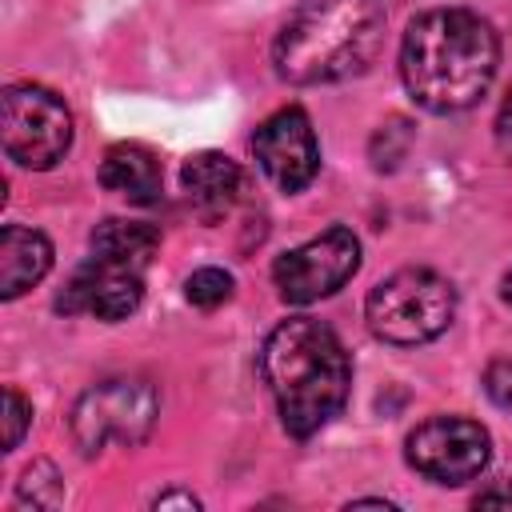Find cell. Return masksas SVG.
I'll list each match as a JSON object with an SVG mask.
<instances>
[{
	"label": "cell",
	"instance_id": "cell-1",
	"mask_svg": "<svg viewBox=\"0 0 512 512\" xmlns=\"http://www.w3.org/2000/svg\"><path fill=\"white\" fill-rule=\"evenodd\" d=\"M500 60V40L488 20L468 8H432L416 16L400 44V76L408 96L428 112L472 108Z\"/></svg>",
	"mask_w": 512,
	"mask_h": 512
},
{
	"label": "cell",
	"instance_id": "cell-8",
	"mask_svg": "<svg viewBox=\"0 0 512 512\" xmlns=\"http://www.w3.org/2000/svg\"><path fill=\"white\" fill-rule=\"evenodd\" d=\"M492 456V440L476 420L464 416H432L408 436V464L436 484H468L484 472Z\"/></svg>",
	"mask_w": 512,
	"mask_h": 512
},
{
	"label": "cell",
	"instance_id": "cell-17",
	"mask_svg": "<svg viewBox=\"0 0 512 512\" xmlns=\"http://www.w3.org/2000/svg\"><path fill=\"white\" fill-rule=\"evenodd\" d=\"M28 420H32V404L16 388H4V448H16L24 440Z\"/></svg>",
	"mask_w": 512,
	"mask_h": 512
},
{
	"label": "cell",
	"instance_id": "cell-19",
	"mask_svg": "<svg viewBox=\"0 0 512 512\" xmlns=\"http://www.w3.org/2000/svg\"><path fill=\"white\" fill-rule=\"evenodd\" d=\"M152 508H200V500L192 492H160L152 500Z\"/></svg>",
	"mask_w": 512,
	"mask_h": 512
},
{
	"label": "cell",
	"instance_id": "cell-5",
	"mask_svg": "<svg viewBox=\"0 0 512 512\" xmlns=\"http://www.w3.org/2000/svg\"><path fill=\"white\" fill-rule=\"evenodd\" d=\"M156 412H160V400H156V388L148 380L116 376V380L92 384L76 400L72 436L88 456L108 448V444L136 448V444L148 440V432L156 424Z\"/></svg>",
	"mask_w": 512,
	"mask_h": 512
},
{
	"label": "cell",
	"instance_id": "cell-13",
	"mask_svg": "<svg viewBox=\"0 0 512 512\" xmlns=\"http://www.w3.org/2000/svg\"><path fill=\"white\" fill-rule=\"evenodd\" d=\"M100 184L136 204H152L160 196V160L140 144H112L100 160Z\"/></svg>",
	"mask_w": 512,
	"mask_h": 512
},
{
	"label": "cell",
	"instance_id": "cell-15",
	"mask_svg": "<svg viewBox=\"0 0 512 512\" xmlns=\"http://www.w3.org/2000/svg\"><path fill=\"white\" fill-rule=\"evenodd\" d=\"M20 500L32 508H56L60 504V476L48 460H36L32 468H24L20 476Z\"/></svg>",
	"mask_w": 512,
	"mask_h": 512
},
{
	"label": "cell",
	"instance_id": "cell-20",
	"mask_svg": "<svg viewBox=\"0 0 512 512\" xmlns=\"http://www.w3.org/2000/svg\"><path fill=\"white\" fill-rule=\"evenodd\" d=\"M496 136H500L504 144H512V88H508V96H504V104H500V116H496Z\"/></svg>",
	"mask_w": 512,
	"mask_h": 512
},
{
	"label": "cell",
	"instance_id": "cell-10",
	"mask_svg": "<svg viewBox=\"0 0 512 512\" xmlns=\"http://www.w3.org/2000/svg\"><path fill=\"white\" fill-rule=\"evenodd\" d=\"M144 300V280L136 268L108 264L92 256L84 268L72 272L64 292L56 296V308L68 316H96V320H124L140 308Z\"/></svg>",
	"mask_w": 512,
	"mask_h": 512
},
{
	"label": "cell",
	"instance_id": "cell-12",
	"mask_svg": "<svg viewBox=\"0 0 512 512\" xmlns=\"http://www.w3.org/2000/svg\"><path fill=\"white\" fill-rule=\"evenodd\" d=\"M48 268H52V244L44 232L24 224L0 228V296L4 300H16L32 284H40Z\"/></svg>",
	"mask_w": 512,
	"mask_h": 512
},
{
	"label": "cell",
	"instance_id": "cell-22",
	"mask_svg": "<svg viewBox=\"0 0 512 512\" xmlns=\"http://www.w3.org/2000/svg\"><path fill=\"white\" fill-rule=\"evenodd\" d=\"M504 300H508V304H512V272H508V276H504Z\"/></svg>",
	"mask_w": 512,
	"mask_h": 512
},
{
	"label": "cell",
	"instance_id": "cell-6",
	"mask_svg": "<svg viewBox=\"0 0 512 512\" xmlns=\"http://www.w3.org/2000/svg\"><path fill=\"white\" fill-rule=\"evenodd\" d=\"M0 136L8 160L44 172L72 144V112L52 88L8 84L0 96Z\"/></svg>",
	"mask_w": 512,
	"mask_h": 512
},
{
	"label": "cell",
	"instance_id": "cell-9",
	"mask_svg": "<svg viewBox=\"0 0 512 512\" xmlns=\"http://www.w3.org/2000/svg\"><path fill=\"white\" fill-rule=\"evenodd\" d=\"M252 152L264 168V176L280 188V192H300L312 184L316 168H320V148H316V132L312 120L300 108H280L272 112L256 136H252Z\"/></svg>",
	"mask_w": 512,
	"mask_h": 512
},
{
	"label": "cell",
	"instance_id": "cell-2",
	"mask_svg": "<svg viewBox=\"0 0 512 512\" xmlns=\"http://www.w3.org/2000/svg\"><path fill=\"white\" fill-rule=\"evenodd\" d=\"M260 372L284 432L300 440L320 432L344 408L352 384V364L340 336L312 316H292L268 332Z\"/></svg>",
	"mask_w": 512,
	"mask_h": 512
},
{
	"label": "cell",
	"instance_id": "cell-11",
	"mask_svg": "<svg viewBox=\"0 0 512 512\" xmlns=\"http://www.w3.org/2000/svg\"><path fill=\"white\" fill-rule=\"evenodd\" d=\"M180 180H184V192H188L196 216L208 220V224L232 212V204L240 196V184H244L240 164L232 156H224V152H196V156H188Z\"/></svg>",
	"mask_w": 512,
	"mask_h": 512
},
{
	"label": "cell",
	"instance_id": "cell-4",
	"mask_svg": "<svg viewBox=\"0 0 512 512\" xmlns=\"http://www.w3.org/2000/svg\"><path fill=\"white\" fill-rule=\"evenodd\" d=\"M368 328L400 348L436 340L456 316V288L432 268H400L368 296Z\"/></svg>",
	"mask_w": 512,
	"mask_h": 512
},
{
	"label": "cell",
	"instance_id": "cell-7",
	"mask_svg": "<svg viewBox=\"0 0 512 512\" xmlns=\"http://www.w3.org/2000/svg\"><path fill=\"white\" fill-rule=\"evenodd\" d=\"M356 268H360V240L336 224V228L312 236L308 244L284 252L272 268V280H276V292L284 304H312V300L344 288Z\"/></svg>",
	"mask_w": 512,
	"mask_h": 512
},
{
	"label": "cell",
	"instance_id": "cell-3",
	"mask_svg": "<svg viewBox=\"0 0 512 512\" xmlns=\"http://www.w3.org/2000/svg\"><path fill=\"white\" fill-rule=\"evenodd\" d=\"M384 44L376 0H304L280 28L272 60L292 84H336L360 76Z\"/></svg>",
	"mask_w": 512,
	"mask_h": 512
},
{
	"label": "cell",
	"instance_id": "cell-18",
	"mask_svg": "<svg viewBox=\"0 0 512 512\" xmlns=\"http://www.w3.org/2000/svg\"><path fill=\"white\" fill-rule=\"evenodd\" d=\"M484 392L492 396V404H500L504 412H512V360H492L488 364Z\"/></svg>",
	"mask_w": 512,
	"mask_h": 512
},
{
	"label": "cell",
	"instance_id": "cell-14",
	"mask_svg": "<svg viewBox=\"0 0 512 512\" xmlns=\"http://www.w3.org/2000/svg\"><path fill=\"white\" fill-rule=\"evenodd\" d=\"M160 244V232L144 220H104L92 228V256L108 260V264H124V268H144L152 260Z\"/></svg>",
	"mask_w": 512,
	"mask_h": 512
},
{
	"label": "cell",
	"instance_id": "cell-21",
	"mask_svg": "<svg viewBox=\"0 0 512 512\" xmlns=\"http://www.w3.org/2000/svg\"><path fill=\"white\" fill-rule=\"evenodd\" d=\"M476 504H512V488H500V492H480Z\"/></svg>",
	"mask_w": 512,
	"mask_h": 512
},
{
	"label": "cell",
	"instance_id": "cell-16",
	"mask_svg": "<svg viewBox=\"0 0 512 512\" xmlns=\"http://www.w3.org/2000/svg\"><path fill=\"white\" fill-rule=\"evenodd\" d=\"M184 296L196 308H220L232 296V276L224 268H196L188 276V284H184Z\"/></svg>",
	"mask_w": 512,
	"mask_h": 512
}]
</instances>
